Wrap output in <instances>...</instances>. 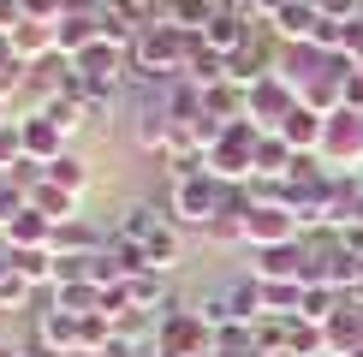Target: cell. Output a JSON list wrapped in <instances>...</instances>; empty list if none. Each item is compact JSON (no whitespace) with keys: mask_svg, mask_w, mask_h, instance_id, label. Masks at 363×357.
I'll use <instances>...</instances> for the list:
<instances>
[{"mask_svg":"<svg viewBox=\"0 0 363 357\" xmlns=\"http://www.w3.org/2000/svg\"><path fill=\"white\" fill-rule=\"evenodd\" d=\"M113 232H125L131 244H143V256H149V268H155V274H173V268L185 262V238H179V220L167 215V208H155V203H138Z\"/></svg>","mask_w":363,"mask_h":357,"instance_id":"obj_1","label":"cell"},{"mask_svg":"<svg viewBox=\"0 0 363 357\" xmlns=\"http://www.w3.org/2000/svg\"><path fill=\"white\" fill-rule=\"evenodd\" d=\"M226 197H233V185H220L215 173H196V178H179V185L167 191V208H173L179 227L208 232V227L226 215Z\"/></svg>","mask_w":363,"mask_h":357,"instance_id":"obj_2","label":"cell"},{"mask_svg":"<svg viewBox=\"0 0 363 357\" xmlns=\"http://www.w3.org/2000/svg\"><path fill=\"white\" fill-rule=\"evenodd\" d=\"M155 351L161 357H208L215 334L196 322V310H179V298H167V310L155 316Z\"/></svg>","mask_w":363,"mask_h":357,"instance_id":"obj_3","label":"cell"},{"mask_svg":"<svg viewBox=\"0 0 363 357\" xmlns=\"http://www.w3.org/2000/svg\"><path fill=\"white\" fill-rule=\"evenodd\" d=\"M298 238H304V220H298L286 203H268V197L250 203V215H245V250H274V244H298Z\"/></svg>","mask_w":363,"mask_h":357,"instance_id":"obj_4","label":"cell"},{"mask_svg":"<svg viewBox=\"0 0 363 357\" xmlns=\"http://www.w3.org/2000/svg\"><path fill=\"white\" fill-rule=\"evenodd\" d=\"M250 274L262 286H310V244H274V250H250Z\"/></svg>","mask_w":363,"mask_h":357,"instance_id":"obj_5","label":"cell"},{"mask_svg":"<svg viewBox=\"0 0 363 357\" xmlns=\"http://www.w3.org/2000/svg\"><path fill=\"white\" fill-rule=\"evenodd\" d=\"M322 161L328 167H363V113L357 108H340L328 113V137H322Z\"/></svg>","mask_w":363,"mask_h":357,"instance_id":"obj_6","label":"cell"},{"mask_svg":"<svg viewBox=\"0 0 363 357\" xmlns=\"http://www.w3.org/2000/svg\"><path fill=\"white\" fill-rule=\"evenodd\" d=\"M292 108H298V89L274 72V78H256L250 84V113L245 119H250V125H262V131H280V119L292 113Z\"/></svg>","mask_w":363,"mask_h":357,"instance_id":"obj_7","label":"cell"},{"mask_svg":"<svg viewBox=\"0 0 363 357\" xmlns=\"http://www.w3.org/2000/svg\"><path fill=\"white\" fill-rule=\"evenodd\" d=\"M274 137H280L286 149H292V155H322V137H328V119L315 113V108H304V101H298V108H292V113L280 119V131H274Z\"/></svg>","mask_w":363,"mask_h":357,"instance_id":"obj_8","label":"cell"},{"mask_svg":"<svg viewBox=\"0 0 363 357\" xmlns=\"http://www.w3.org/2000/svg\"><path fill=\"white\" fill-rule=\"evenodd\" d=\"M268 30L280 36V48H304V42H315V30H322V12H315V0H286L274 18H268Z\"/></svg>","mask_w":363,"mask_h":357,"instance_id":"obj_9","label":"cell"},{"mask_svg":"<svg viewBox=\"0 0 363 357\" xmlns=\"http://www.w3.org/2000/svg\"><path fill=\"white\" fill-rule=\"evenodd\" d=\"M18 137H24V155H30V161H42V167H54V161L66 155V137H60V125H54L48 113H36V108L18 113Z\"/></svg>","mask_w":363,"mask_h":357,"instance_id":"obj_10","label":"cell"},{"mask_svg":"<svg viewBox=\"0 0 363 357\" xmlns=\"http://www.w3.org/2000/svg\"><path fill=\"white\" fill-rule=\"evenodd\" d=\"M322 327H328V357H352V351H363V304H357L352 292H345V304H340Z\"/></svg>","mask_w":363,"mask_h":357,"instance_id":"obj_11","label":"cell"},{"mask_svg":"<svg viewBox=\"0 0 363 357\" xmlns=\"http://www.w3.org/2000/svg\"><path fill=\"white\" fill-rule=\"evenodd\" d=\"M54 42H60V54H66V60L89 54L101 42V12H66V18L54 24Z\"/></svg>","mask_w":363,"mask_h":357,"instance_id":"obj_12","label":"cell"},{"mask_svg":"<svg viewBox=\"0 0 363 357\" xmlns=\"http://www.w3.org/2000/svg\"><path fill=\"white\" fill-rule=\"evenodd\" d=\"M6 250H54V220L42 208H18L6 220Z\"/></svg>","mask_w":363,"mask_h":357,"instance_id":"obj_13","label":"cell"},{"mask_svg":"<svg viewBox=\"0 0 363 357\" xmlns=\"http://www.w3.org/2000/svg\"><path fill=\"white\" fill-rule=\"evenodd\" d=\"M108 250V232L96 227V220H66V227H54V256H101Z\"/></svg>","mask_w":363,"mask_h":357,"instance_id":"obj_14","label":"cell"},{"mask_svg":"<svg viewBox=\"0 0 363 357\" xmlns=\"http://www.w3.org/2000/svg\"><path fill=\"white\" fill-rule=\"evenodd\" d=\"M226 304H233L238 322H262V316H268V310H262V280H256V274L226 280Z\"/></svg>","mask_w":363,"mask_h":357,"instance_id":"obj_15","label":"cell"},{"mask_svg":"<svg viewBox=\"0 0 363 357\" xmlns=\"http://www.w3.org/2000/svg\"><path fill=\"white\" fill-rule=\"evenodd\" d=\"M215 12H220L215 0H161V24H173V30H203Z\"/></svg>","mask_w":363,"mask_h":357,"instance_id":"obj_16","label":"cell"},{"mask_svg":"<svg viewBox=\"0 0 363 357\" xmlns=\"http://www.w3.org/2000/svg\"><path fill=\"white\" fill-rule=\"evenodd\" d=\"M48 178H54L60 191H72V197H89V185H96V178H89V161H84V155H72V149L48 167Z\"/></svg>","mask_w":363,"mask_h":357,"instance_id":"obj_17","label":"cell"},{"mask_svg":"<svg viewBox=\"0 0 363 357\" xmlns=\"http://www.w3.org/2000/svg\"><path fill=\"white\" fill-rule=\"evenodd\" d=\"M340 304H345V292H340V286H328V280H315V286H304V304H298V316H304V322H328Z\"/></svg>","mask_w":363,"mask_h":357,"instance_id":"obj_18","label":"cell"},{"mask_svg":"<svg viewBox=\"0 0 363 357\" xmlns=\"http://www.w3.org/2000/svg\"><path fill=\"white\" fill-rule=\"evenodd\" d=\"M12 274H24L30 286H54V250H12Z\"/></svg>","mask_w":363,"mask_h":357,"instance_id":"obj_19","label":"cell"},{"mask_svg":"<svg viewBox=\"0 0 363 357\" xmlns=\"http://www.w3.org/2000/svg\"><path fill=\"white\" fill-rule=\"evenodd\" d=\"M18 161H24V137H18V119H12V125H0V178L18 167Z\"/></svg>","mask_w":363,"mask_h":357,"instance_id":"obj_20","label":"cell"},{"mask_svg":"<svg viewBox=\"0 0 363 357\" xmlns=\"http://www.w3.org/2000/svg\"><path fill=\"white\" fill-rule=\"evenodd\" d=\"M78 108H84V119H89V125H108V119H113V96H108V89H84V101H78Z\"/></svg>","mask_w":363,"mask_h":357,"instance_id":"obj_21","label":"cell"},{"mask_svg":"<svg viewBox=\"0 0 363 357\" xmlns=\"http://www.w3.org/2000/svg\"><path fill=\"white\" fill-rule=\"evenodd\" d=\"M30 292H36V286H30L24 274H6V280H0V310H24Z\"/></svg>","mask_w":363,"mask_h":357,"instance_id":"obj_22","label":"cell"},{"mask_svg":"<svg viewBox=\"0 0 363 357\" xmlns=\"http://www.w3.org/2000/svg\"><path fill=\"white\" fill-rule=\"evenodd\" d=\"M315 12L328 24H352V18H363V0H315Z\"/></svg>","mask_w":363,"mask_h":357,"instance_id":"obj_23","label":"cell"},{"mask_svg":"<svg viewBox=\"0 0 363 357\" xmlns=\"http://www.w3.org/2000/svg\"><path fill=\"white\" fill-rule=\"evenodd\" d=\"M345 108H357V113H363V66L345 72Z\"/></svg>","mask_w":363,"mask_h":357,"instance_id":"obj_24","label":"cell"},{"mask_svg":"<svg viewBox=\"0 0 363 357\" xmlns=\"http://www.w3.org/2000/svg\"><path fill=\"white\" fill-rule=\"evenodd\" d=\"M0 357H24L18 346H12V339H0Z\"/></svg>","mask_w":363,"mask_h":357,"instance_id":"obj_25","label":"cell"},{"mask_svg":"<svg viewBox=\"0 0 363 357\" xmlns=\"http://www.w3.org/2000/svg\"><path fill=\"white\" fill-rule=\"evenodd\" d=\"M208 357H256V351H220V346H215V351H208Z\"/></svg>","mask_w":363,"mask_h":357,"instance_id":"obj_26","label":"cell"},{"mask_svg":"<svg viewBox=\"0 0 363 357\" xmlns=\"http://www.w3.org/2000/svg\"><path fill=\"white\" fill-rule=\"evenodd\" d=\"M78 357H108V351H78Z\"/></svg>","mask_w":363,"mask_h":357,"instance_id":"obj_27","label":"cell"},{"mask_svg":"<svg viewBox=\"0 0 363 357\" xmlns=\"http://www.w3.org/2000/svg\"><path fill=\"white\" fill-rule=\"evenodd\" d=\"M352 357H363V351H352Z\"/></svg>","mask_w":363,"mask_h":357,"instance_id":"obj_28","label":"cell"}]
</instances>
